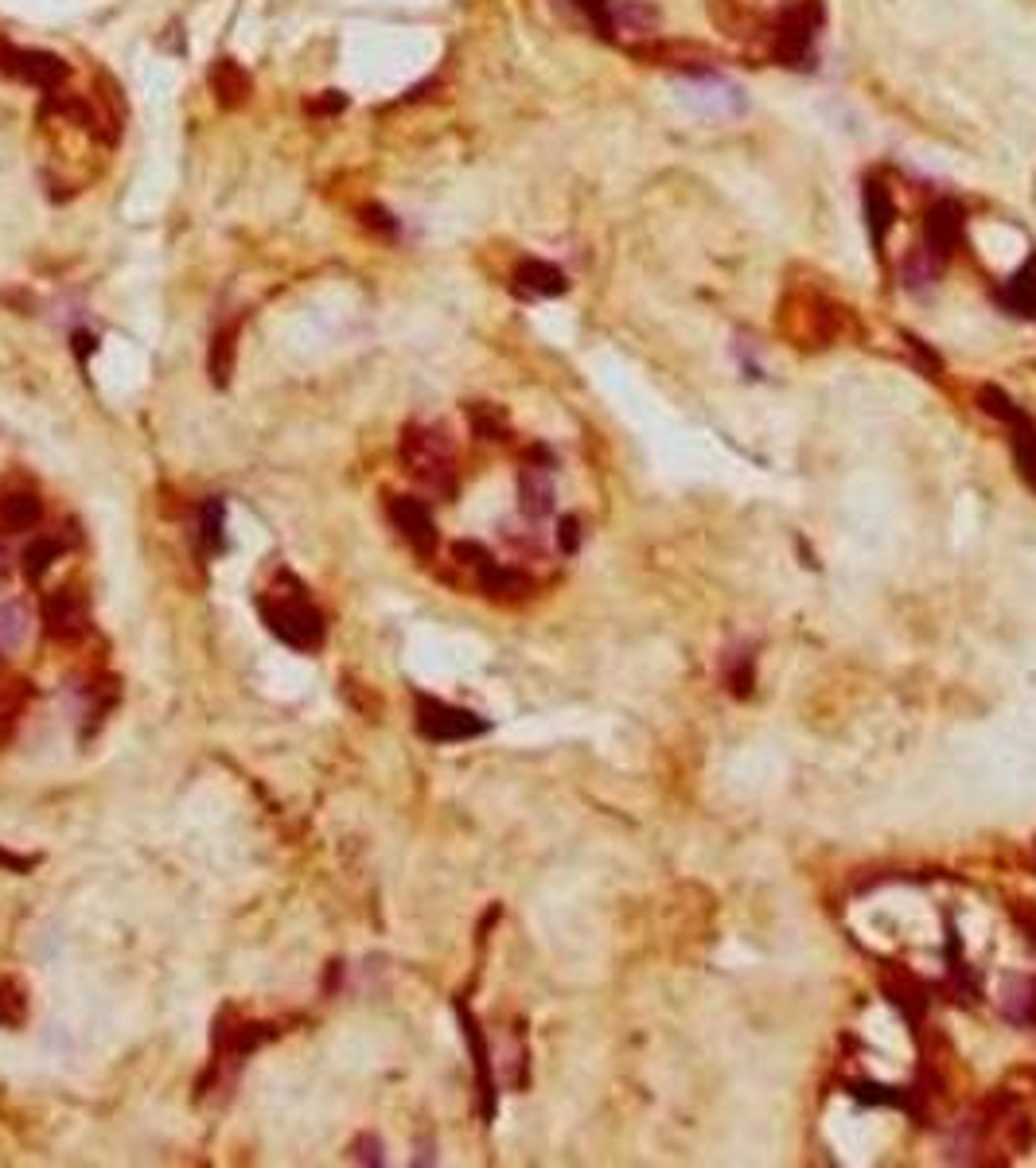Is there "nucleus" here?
I'll list each match as a JSON object with an SVG mask.
<instances>
[{
	"instance_id": "obj_9",
	"label": "nucleus",
	"mask_w": 1036,
	"mask_h": 1168,
	"mask_svg": "<svg viewBox=\"0 0 1036 1168\" xmlns=\"http://www.w3.org/2000/svg\"><path fill=\"white\" fill-rule=\"evenodd\" d=\"M390 514H394V522H398V530H402V538L410 542L421 557H429L433 549H437V522H433V510L421 499H394Z\"/></svg>"
},
{
	"instance_id": "obj_28",
	"label": "nucleus",
	"mask_w": 1036,
	"mask_h": 1168,
	"mask_svg": "<svg viewBox=\"0 0 1036 1168\" xmlns=\"http://www.w3.org/2000/svg\"><path fill=\"white\" fill-rule=\"evenodd\" d=\"M467 418H472V428H476L484 440H499V433H503V413L491 406H472L467 409Z\"/></svg>"
},
{
	"instance_id": "obj_12",
	"label": "nucleus",
	"mask_w": 1036,
	"mask_h": 1168,
	"mask_svg": "<svg viewBox=\"0 0 1036 1168\" xmlns=\"http://www.w3.org/2000/svg\"><path fill=\"white\" fill-rule=\"evenodd\" d=\"M1001 308L1013 315H1025V320H1033L1036 315V258H1028L1025 265H1021L1013 277L1001 285L998 293Z\"/></svg>"
},
{
	"instance_id": "obj_15",
	"label": "nucleus",
	"mask_w": 1036,
	"mask_h": 1168,
	"mask_svg": "<svg viewBox=\"0 0 1036 1168\" xmlns=\"http://www.w3.org/2000/svg\"><path fill=\"white\" fill-rule=\"evenodd\" d=\"M211 86H215L219 102L223 105H242L246 98H250V78H246L242 66L230 63V59L211 66Z\"/></svg>"
},
{
	"instance_id": "obj_22",
	"label": "nucleus",
	"mask_w": 1036,
	"mask_h": 1168,
	"mask_svg": "<svg viewBox=\"0 0 1036 1168\" xmlns=\"http://www.w3.org/2000/svg\"><path fill=\"white\" fill-rule=\"evenodd\" d=\"M978 406H982V413H990L994 421H1001V425H1009V428L1021 425V421H1028L1025 409L1009 398L1001 386H982L978 389Z\"/></svg>"
},
{
	"instance_id": "obj_30",
	"label": "nucleus",
	"mask_w": 1036,
	"mask_h": 1168,
	"mask_svg": "<svg viewBox=\"0 0 1036 1168\" xmlns=\"http://www.w3.org/2000/svg\"><path fill=\"white\" fill-rule=\"evenodd\" d=\"M573 4L592 20V28L612 36V4H608V0H573Z\"/></svg>"
},
{
	"instance_id": "obj_33",
	"label": "nucleus",
	"mask_w": 1036,
	"mask_h": 1168,
	"mask_svg": "<svg viewBox=\"0 0 1036 1168\" xmlns=\"http://www.w3.org/2000/svg\"><path fill=\"white\" fill-rule=\"evenodd\" d=\"M561 549H577V519H561Z\"/></svg>"
},
{
	"instance_id": "obj_32",
	"label": "nucleus",
	"mask_w": 1036,
	"mask_h": 1168,
	"mask_svg": "<svg viewBox=\"0 0 1036 1168\" xmlns=\"http://www.w3.org/2000/svg\"><path fill=\"white\" fill-rule=\"evenodd\" d=\"M904 344H908V351H912L915 359L924 362V371L935 378V374H939V366H944V362H939V355H935L932 347H927L924 339H920V335H908V332H904Z\"/></svg>"
},
{
	"instance_id": "obj_1",
	"label": "nucleus",
	"mask_w": 1036,
	"mask_h": 1168,
	"mask_svg": "<svg viewBox=\"0 0 1036 1168\" xmlns=\"http://www.w3.org/2000/svg\"><path fill=\"white\" fill-rule=\"evenodd\" d=\"M262 616L270 623V631L280 643H289L297 650H316L324 643V616L316 612V604L304 596V588L280 593L273 588L270 596H262Z\"/></svg>"
},
{
	"instance_id": "obj_31",
	"label": "nucleus",
	"mask_w": 1036,
	"mask_h": 1168,
	"mask_svg": "<svg viewBox=\"0 0 1036 1168\" xmlns=\"http://www.w3.org/2000/svg\"><path fill=\"white\" fill-rule=\"evenodd\" d=\"M728 686H733L737 697L752 694V655H740V659L728 667Z\"/></svg>"
},
{
	"instance_id": "obj_6",
	"label": "nucleus",
	"mask_w": 1036,
	"mask_h": 1168,
	"mask_svg": "<svg viewBox=\"0 0 1036 1168\" xmlns=\"http://www.w3.org/2000/svg\"><path fill=\"white\" fill-rule=\"evenodd\" d=\"M0 71L24 78V83L39 86V90H59L66 78V66L59 63L55 55H43V51H20V47L0 44Z\"/></svg>"
},
{
	"instance_id": "obj_35",
	"label": "nucleus",
	"mask_w": 1036,
	"mask_h": 1168,
	"mask_svg": "<svg viewBox=\"0 0 1036 1168\" xmlns=\"http://www.w3.org/2000/svg\"><path fill=\"white\" fill-rule=\"evenodd\" d=\"M1033 849H1036V845H1033Z\"/></svg>"
},
{
	"instance_id": "obj_10",
	"label": "nucleus",
	"mask_w": 1036,
	"mask_h": 1168,
	"mask_svg": "<svg viewBox=\"0 0 1036 1168\" xmlns=\"http://www.w3.org/2000/svg\"><path fill=\"white\" fill-rule=\"evenodd\" d=\"M460 1024H464L467 1048H472V1064H476L479 1076V1094H484V1118H496V1079H491V1056H487V1040L479 1032L476 1017L460 1005Z\"/></svg>"
},
{
	"instance_id": "obj_2",
	"label": "nucleus",
	"mask_w": 1036,
	"mask_h": 1168,
	"mask_svg": "<svg viewBox=\"0 0 1036 1168\" xmlns=\"http://www.w3.org/2000/svg\"><path fill=\"white\" fill-rule=\"evenodd\" d=\"M417 729H421V736H429V741H437V744H460V741H476V736H484L491 724H487L484 717L472 713V709L437 701V697H417Z\"/></svg>"
},
{
	"instance_id": "obj_34",
	"label": "nucleus",
	"mask_w": 1036,
	"mask_h": 1168,
	"mask_svg": "<svg viewBox=\"0 0 1036 1168\" xmlns=\"http://www.w3.org/2000/svg\"><path fill=\"white\" fill-rule=\"evenodd\" d=\"M1013 919H1018V928L1025 931V939H1028V943L1036 946V919L1028 916V911H1021V908H1013Z\"/></svg>"
},
{
	"instance_id": "obj_13",
	"label": "nucleus",
	"mask_w": 1036,
	"mask_h": 1168,
	"mask_svg": "<svg viewBox=\"0 0 1036 1168\" xmlns=\"http://www.w3.org/2000/svg\"><path fill=\"white\" fill-rule=\"evenodd\" d=\"M514 285L523 288L526 297H561L565 293V273L550 261H523L519 273H514Z\"/></svg>"
},
{
	"instance_id": "obj_11",
	"label": "nucleus",
	"mask_w": 1036,
	"mask_h": 1168,
	"mask_svg": "<svg viewBox=\"0 0 1036 1168\" xmlns=\"http://www.w3.org/2000/svg\"><path fill=\"white\" fill-rule=\"evenodd\" d=\"M865 223L873 234V246H885L888 231L897 223V203H893L885 179H865Z\"/></svg>"
},
{
	"instance_id": "obj_14",
	"label": "nucleus",
	"mask_w": 1036,
	"mask_h": 1168,
	"mask_svg": "<svg viewBox=\"0 0 1036 1168\" xmlns=\"http://www.w3.org/2000/svg\"><path fill=\"white\" fill-rule=\"evenodd\" d=\"M519 495H523V514L526 519H546L553 510V483L546 475V468H526L519 475Z\"/></svg>"
},
{
	"instance_id": "obj_5",
	"label": "nucleus",
	"mask_w": 1036,
	"mask_h": 1168,
	"mask_svg": "<svg viewBox=\"0 0 1036 1168\" xmlns=\"http://www.w3.org/2000/svg\"><path fill=\"white\" fill-rule=\"evenodd\" d=\"M877 982H881V993L888 997V1005H893V1009H897L908 1024H915V1029H920V1024H924V1017H927V1005H932V997H927V985L920 982L915 973L900 970L897 962L881 966Z\"/></svg>"
},
{
	"instance_id": "obj_29",
	"label": "nucleus",
	"mask_w": 1036,
	"mask_h": 1168,
	"mask_svg": "<svg viewBox=\"0 0 1036 1168\" xmlns=\"http://www.w3.org/2000/svg\"><path fill=\"white\" fill-rule=\"evenodd\" d=\"M203 542H207V549H223V502H207Z\"/></svg>"
},
{
	"instance_id": "obj_27",
	"label": "nucleus",
	"mask_w": 1036,
	"mask_h": 1168,
	"mask_svg": "<svg viewBox=\"0 0 1036 1168\" xmlns=\"http://www.w3.org/2000/svg\"><path fill=\"white\" fill-rule=\"evenodd\" d=\"M59 557V542L51 538H36L28 546V554H24V573L28 576H43L47 569H51V561Z\"/></svg>"
},
{
	"instance_id": "obj_3",
	"label": "nucleus",
	"mask_w": 1036,
	"mask_h": 1168,
	"mask_svg": "<svg viewBox=\"0 0 1036 1168\" xmlns=\"http://www.w3.org/2000/svg\"><path fill=\"white\" fill-rule=\"evenodd\" d=\"M402 456L405 464L421 480H429L437 492L445 495L452 492V445L440 433H433V428H410L402 436Z\"/></svg>"
},
{
	"instance_id": "obj_7",
	"label": "nucleus",
	"mask_w": 1036,
	"mask_h": 1168,
	"mask_svg": "<svg viewBox=\"0 0 1036 1168\" xmlns=\"http://www.w3.org/2000/svg\"><path fill=\"white\" fill-rule=\"evenodd\" d=\"M962 246V211L954 203H935L924 214V250L935 261H947Z\"/></svg>"
},
{
	"instance_id": "obj_16",
	"label": "nucleus",
	"mask_w": 1036,
	"mask_h": 1168,
	"mask_svg": "<svg viewBox=\"0 0 1036 1168\" xmlns=\"http://www.w3.org/2000/svg\"><path fill=\"white\" fill-rule=\"evenodd\" d=\"M900 281H904L908 293H927V288L939 281V261H935L924 246H915V250H908L904 261H900Z\"/></svg>"
},
{
	"instance_id": "obj_17",
	"label": "nucleus",
	"mask_w": 1036,
	"mask_h": 1168,
	"mask_svg": "<svg viewBox=\"0 0 1036 1168\" xmlns=\"http://www.w3.org/2000/svg\"><path fill=\"white\" fill-rule=\"evenodd\" d=\"M479 584H484V593H491V596L531 593V576L519 573V569H511V566H496V561L479 566Z\"/></svg>"
},
{
	"instance_id": "obj_20",
	"label": "nucleus",
	"mask_w": 1036,
	"mask_h": 1168,
	"mask_svg": "<svg viewBox=\"0 0 1036 1168\" xmlns=\"http://www.w3.org/2000/svg\"><path fill=\"white\" fill-rule=\"evenodd\" d=\"M39 499L28 492H16V495H4L0 499V522H4V530H32L39 522Z\"/></svg>"
},
{
	"instance_id": "obj_19",
	"label": "nucleus",
	"mask_w": 1036,
	"mask_h": 1168,
	"mask_svg": "<svg viewBox=\"0 0 1036 1168\" xmlns=\"http://www.w3.org/2000/svg\"><path fill=\"white\" fill-rule=\"evenodd\" d=\"M1006 1017L1018 1024H1036V978H1013L1006 985Z\"/></svg>"
},
{
	"instance_id": "obj_4",
	"label": "nucleus",
	"mask_w": 1036,
	"mask_h": 1168,
	"mask_svg": "<svg viewBox=\"0 0 1036 1168\" xmlns=\"http://www.w3.org/2000/svg\"><path fill=\"white\" fill-rule=\"evenodd\" d=\"M822 24V4L819 0H799L795 9H787L775 24V55L787 59V63H799V59L811 55L814 32Z\"/></svg>"
},
{
	"instance_id": "obj_24",
	"label": "nucleus",
	"mask_w": 1036,
	"mask_h": 1168,
	"mask_svg": "<svg viewBox=\"0 0 1036 1168\" xmlns=\"http://www.w3.org/2000/svg\"><path fill=\"white\" fill-rule=\"evenodd\" d=\"M654 20H659V12L651 4H644V0H632L624 9H612V28H627L635 36H651Z\"/></svg>"
},
{
	"instance_id": "obj_25",
	"label": "nucleus",
	"mask_w": 1036,
	"mask_h": 1168,
	"mask_svg": "<svg viewBox=\"0 0 1036 1168\" xmlns=\"http://www.w3.org/2000/svg\"><path fill=\"white\" fill-rule=\"evenodd\" d=\"M28 635V616L20 604H0V655L4 650H16Z\"/></svg>"
},
{
	"instance_id": "obj_21",
	"label": "nucleus",
	"mask_w": 1036,
	"mask_h": 1168,
	"mask_svg": "<svg viewBox=\"0 0 1036 1168\" xmlns=\"http://www.w3.org/2000/svg\"><path fill=\"white\" fill-rule=\"evenodd\" d=\"M234 355H238V327L230 324L211 339V382H215V386H226V382H230Z\"/></svg>"
},
{
	"instance_id": "obj_26",
	"label": "nucleus",
	"mask_w": 1036,
	"mask_h": 1168,
	"mask_svg": "<svg viewBox=\"0 0 1036 1168\" xmlns=\"http://www.w3.org/2000/svg\"><path fill=\"white\" fill-rule=\"evenodd\" d=\"M850 1094L858 1103H881V1106H908V1094L897 1086H877V1083H850Z\"/></svg>"
},
{
	"instance_id": "obj_23",
	"label": "nucleus",
	"mask_w": 1036,
	"mask_h": 1168,
	"mask_svg": "<svg viewBox=\"0 0 1036 1168\" xmlns=\"http://www.w3.org/2000/svg\"><path fill=\"white\" fill-rule=\"evenodd\" d=\"M28 1017V993L20 990L12 978H0V1024L4 1029H20Z\"/></svg>"
},
{
	"instance_id": "obj_18",
	"label": "nucleus",
	"mask_w": 1036,
	"mask_h": 1168,
	"mask_svg": "<svg viewBox=\"0 0 1036 1168\" xmlns=\"http://www.w3.org/2000/svg\"><path fill=\"white\" fill-rule=\"evenodd\" d=\"M1009 448H1013V464H1018L1021 480L1028 483L1036 492V425L1033 421H1021V425L1009 428Z\"/></svg>"
},
{
	"instance_id": "obj_8",
	"label": "nucleus",
	"mask_w": 1036,
	"mask_h": 1168,
	"mask_svg": "<svg viewBox=\"0 0 1036 1168\" xmlns=\"http://www.w3.org/2000/svg\"><path fill=\"white\" fill-rule=\"evenodd\" d=\"M43 623H47V631H51L55 639H78V635L90 628V608H86V600L78 593L63 588V593L47 596Z\"/></svg>"
}]
</instances>
